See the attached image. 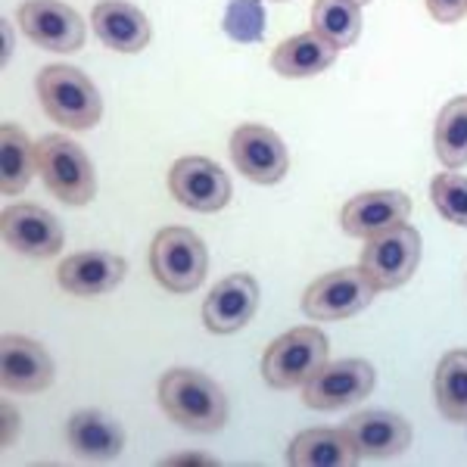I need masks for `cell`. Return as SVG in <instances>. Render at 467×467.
Segmentation results:
<instances>
[{
  "mask_svg": "<svg viewBox=\"0 0 467 467\" xmlns=\"http://www.w3.org/2000/svg\"><path fill=\"white\" fill-rule=\"evenodd\" d=\"M4 418H6V427H4V446H10V440H13V409H10V405H4Z\"/></svg>",
  "mask_w": 467,
  "mask_h": 467,
  "instance_id": "obj_29",
  "label": "cell"
},
{
  "mask_svg": "<svg viewBox=\"0 0 467 467\" xmlns=\"http://www.w3.org/2000/svg\"><path fill=\"white\" fill-rule=\"evenodd\" d=\"M35 162L44 187L66 206H85L97 193L94 162L66 134H47L35 144Z\"/></svg>",
  "mask_w": 467,
  "mask_h": 467,
  "instance_id": "obj_3",
  "label": "cell"
},
{
  "mask_svg": "<svg viewBox=\"0 0 467 467\" xmlns=\"http://www.w3.org/2000/svg\"><path fill=\"white\" fill-rule=\"evenodd\" d=\"M35 162V144L19 125L4 122L0 125V187L6 197H19L32 181Z\"/></svg>",
  "mask_w": 467,
  "mask_h": 467,
  "instance_id": "obj_22",
  "label": "cell"
},
{
  "mask_svg": "<svg viewBox=\"0 0 467 467\" xmlns=\"http://www.w3.org/2000/svg\"><path fill=\"white\" fill-rule=\"evenodd\" d=\"M374 389V368L361 358L324 361L318 371L306 380L303 402L308 409L334 411L343 405H352L358 399H368Z\"/></svg>",
  "mask_w": 467,
  "mask_h": 467,
  "instance_id": "obj_8",
  "label": "cell"
},
{
  "mask_svg": "<svg viewBox=\"0 0 467 467\" xmlns=\"http://www.w3.org/2000/svg\"><path fill=\"white\" fill-rule=\"evenodd\" d=\"M327 361V337L318 327H296L277 337L262 356V378L275 389L306 387V380Z\"/></svg>",
  "mask_w": 467,
  "mask_h": 467,
  "instance_id": "obj_5",
  "label": "cell"
},
{
  "mask_svg": "<svg viewBox=\"0 0 467 467\" xmlns=\"http://www.w3.org/2000/svg\"><path fill=\"white\" fill-rule=\"evenodd\" d=\"M128 262L116 253L88 250L59 262L57 281L72 296H100L125 281Z\"/></svg>",
  "mask_w": 467,
  "mask_h": 467,
  "instance_id": "obj_16",
  "label": "cell"
},
{
  "mask_svg": "<svg viewBox=\"0 0 467 467\" xmlns=\"http://www.w3.org/2000/svg\"><path fill=\"white\" fill-rule=\"evenodd\" d=\"M66 436H69V446L75 455L90 458V462H109V458L122 455L125 449L122 427L94 409L75 411L69 418V427H66Z\"/></svg>",
  "mask_w": 467,
  "mask_h": 467,
  "instance_id": "obj_19",
  "label": "cell"
},
{
  "mask_svg": "<svg viewBox=\"0 0 467 467\" xmlns=\"http://www.w3.org/2000/svg\"><path fill=\"white\" fill-rule=\"evenodd\" d=\"M420 262V234L411 224H396L365 240L361 271L371 277L378 290H396L411 281Z\"/></svg>",
  "mask_w": 467,
  "mask_h": 467,
  "instance_id": "obj_6",
  "label": "cell"
},
{
  "mask_svg": "<svg viewBox=\"0 0 467 467\" xmlns=\"http://www.w3.org/2000/svg\"><path fill=\"white\" fill-rule=\"evenodd\" d=\"M427 10L440 22H458L467 13V0H427Z\"/></svg>",
  "mask_w": 467,
  "mask_h": 467,
  "instance_id": "obj_28",
  "label": "cell"
},
{
  "mask_svg": "<svg viewBox=\"0 0 467 467\" xmlns=\"http://www.w3.org/2000/svg\"><path fill=\"white\" fill-rule=\"evenodd\" d=\"M433 206L446 222L467 228V178L462 175H436L431 184Z\"/></svg>",
  "mask_w": 467,
  "mask_h": 467,
  "instance_id": "obj_27",
  "label": "cell"
},
{
  "mask_svg": "<svg viewBox=\"0 0 467 467\" xmlns=\"http://www.w3.org/2000/svg\"><path fill=\"white\" fill-rule=\"evenodd\" d=\"M259 308V284L253 275H228L202 303V324L213 334H237Z\"/></svg>",
  "mask_w": 467,
  "mask_h": 467,
  "instance_id": "obj_14",
  "label": "cell"
},
{
  "mask_svg": "<svg viewBox=\"0 0 467 467\" xmlns=\"http://www.w3.org/2000/svg\"><path fill=\"white\" fill-rule=\"evenodd\" d=\"M337 54H340V47L334 41H327L318 32H306L277 44V50L271 54V66L284 78H312V75L327 69Z\"/></svg>",
  "mask_w": 467,
  "mask_h": 467,
  "instance_id": "obj_20",
  "label": "cell"
},
{
  "mask_svg": "<svg viewBox=\"0 0 467 467\" xmlns=\"http://www.w3.org/2000/svg\"><path fill=\"white\" fill-rule=\"evenodd\" d=\"M37 97L41 107L57 125L69 131H88L100 122L103 100L94 81L72 66H47L37 75Z\"/></svg>",
  "mask_w": 467,
  "mask_h": 467,
  "instance_id": "obj_2",
  "label": "cell"
},
{
  "mask_svg": "<svg viewBox=\"0 0 467 467\" xmlns=\"http://www.w3.org/2000/svg\"><path fill=\"white\" fill-rule=\"evenodd\" d=\"M90 26H94V35L119 54H138L153 35L144 10H138L128 0H100L90 13Z\"/></svg>",
  "mask_w": 467,
  "mask_h": 467,
  "instance_id": "obj_18",
  "label": "cell"
},
{
  "mask_svg": "<svg viewBox=\"0 0 467 467\" xmlns=\"http://www.w3.org/2000/svg\"><path fill=\"white\" fill-rule=\"evenodd\" d=\"M433 396L442 418L467 424V349H451L442 356L436 368Z\"/></svg>",
  "mask_w": 467,
  "mask_h": 467,
  "instance_id": "obj_23",
  "label": "cell"
},
{
  "mask_svg": "<svg viewBox=\"0 0 467 467\" xmlns=\"http://www.w3.org/2000/svg\"><path fill=\"white\" fill-rule=\"evenodd\" d=\"M224 32L231 41L253 44L265 35V6L262 0H231L224 10Z\"/></svg>",
  "mask_w": 467,
  "mask_h": 467,
  "instance_id": "obj_26",
  "label": "cell"
},
{
  "mask_svg": "<svg viewBox=\"0 0 467 467\" xmlns=\"http://www.w3.org/2000/svg\"><path fill=\"white\" fill-rule=\"evenodd\" d=\"M206 244L187 228H162L150 246V271L169 293H191L206 277Z\"/></svg>",
  "mask_w": 467,
  "mask_h": 467,
  "instance_id": "obj_4",
  "label": "cell"
},
{
  "mask_svg": "<svg viewBox=\"0 0 467 467\" xmlns=\"http://www.w3.org/2000/svg\"><path fill=\"white\" fill-rule=\"evenodd\" d=\"M411 213V200L402 191H368L352 197L343 206L340 224L349 237H374L380 231H389L402 224Z\"/></svg>",
  "mask_w": 467,
  "mask_h": 467,
  "instance_id": "obj_15",
  "label": "cell"
},
{
  "mask_svg": "<svg viewBox=\"0 0 467 467\" xmlns=\"http://www.w3.org/2000/svg\"><path fill=\"white\" fill-rule=\"evenodd\" d=\"M356 4H368V0H356Z\"/></svg>",
  "mask_w": 467,
  "mask_h": 467,
  "instance_id": "obj_31",
  "label": "cell"
},
{
  "mask_svg": "<svg viewBox=\"0 0 467 467\" xmlns=\"http://www.w3.org/2000/svg\"><path fill=\"white\" fill-rule=\"evenodd\" d=\"M312 32L334 41L340 50L356 44L361 32V4H356V0H315Z\"/></svg>",
  "mask_w": 467,
  "mask_h": 467,
  "instance_id": "obj_25",
  "label": "cell"
},
{
  "mask_svg": "<svg viewBox=\"0 0 467 467\" xmlns=\"http://www.w3.org/2000/svg\"><path fill=\"white\" fill-rule=\"evenodd\" d=\"M436 156L446 169L467 165V97H455L436 116Z\"/></svg>",
  "mask_w": 467,
  "mask_h": 467,
  "instance_id": "obj_24",
  "label": "cell"
},
{
  "mask_svg": "<svg viewBox=\"0 0 467 467\" xmlns=\"http://www.w3.org/2000/svg\"><path fill=\"white\" fill-rule=\"evenodd\" d=\"M160 405L175 424L197 433H215L228 420L224 389L191 368H175L160 380Z\"/></svg>",
  "mask_w": 467,
  "mask_h": 467,
  "instance_id": "obj_1",
  "label": "cell"
},
{
  "mask_svg": "<svg viewBox=\"0 0 467 467\" xmlns=\"http://www.w3.org/2000/svg\"><path fill=\"white\" fill-rule=\"evenodd\" d=\"M361 458H393L411 446V424L393 411H358L346 420Z\"/></svg>",
  "mask_w": 467,
  "mask_h": 467,
  "instance_id": "obj_17",
  "label": "cell"
},
{
  "mask_svg": "<svg viewBox=\"0 0 467 467\" xmlns=\"http://www.w3.org/2000/svg\"><path fill=\"white\" fill-rule=\"evenodd\" d=\"M169 191L184 209L193 213H218L231 200V181L206 156H184L171 165L169 171Z\"/></svg>",
  "mask_w": 467,
  "mask_h": 467,
  "instance_id": "obj_9",
  "label": "cell"
},
{
  "mask_svg": "<svg viewBox=\"0 0 467 467\" xmlns=\"http://www.w3.org/2000/svg\"><path fill=\"white\" fill-rule=\"evenodd\" d=\"M378 296L371 277L358 268H340L318 277L303 296V312L315 321H340L358 315Z\"/></svg>",
  "mask_w": 467,
  "mask_h": 467,
  "instance_id": "obj_7",
  "label": "cell"
},
{
  "mask_svg": "<svg viewBox=\"0 0 467 467\" xmlns=\"http://www.w3.org/2000/svg\"><path fill=\"white\" fill-rule=\"evenodd\" d=\"M231 160L255 184H277L290 169L287 147L265 125H240L231 134Z\"/></svg>",
  "mask_w": 467,
  "mask_h": 467,
  "instance_id": "obj_11",
  "label": "cell"
},
{
  "mask_svg": "<svg viewBox=\"0 0 467 467\" xmlns=\"http://www.w3.org/2000/svg\"><path fill=\"white\" fill-rule=\"evenodd\" d=\"M19 28L28 41L54 54H75L85 44V22L59 0H26L19 6Z\"/></svg>",
  "mask_w": 467,
  "mask_h": 467,
  "instance_id": "obj_10",
  "label": "cell"
},
{
  "mask_svg": "<svg viewBox=\"0 0 467 467\" xmlns=\"http://www.w3.org/2000/svg\"><path fill=\"white\" fill-rule=\"evenodd\" d=\"M4 240L10 250L22 255H35V259H47L63 250V224L54 213L32 202H19L4 213Z\"/></svg>",
  "mask_w": 467,
  "mask_h": 467,
  "instance_id": "obj_12",
  "label": "cell"
},
{
  "mask_svg": "<svg viewBox=\"0 0 467 467\" xmlns=\"http://www.w3.org/2000/svg\"><path fill=\"white\" fill-rule=\"evenodd\" d=\"M287 462L296 467H352L361 462L352 436L343 431H306L290 442Z\"/></svg>",
  "mask_w": 467,
  "mask_h": 467,
  "instance_id": "obj_21",
  "label": "cell"
},
{
  "mask_svg": "<svg viewBox=\"0 0 467 467\" xmlns=\"http://www.w3.org/2000/svg\"><path fill=\"white\" fill-rule=\"evenodd\" d=\"M10 57V19H4V59Z\"/></svg>",
  "mask_w": 467,
  "mask_h": 467,
  "instance_id": "obj_30",
  "label": "cell"
},
{
  "mask_svg": "<svg viewBox=\"0 0 467 467\" xmlns=\"http://www.w3.org/2000/svg\"><path fill=\"white\" fill-rule=\"evenodd\" d=\"M0 380L6 393H41L54 383V358L41 343L6 334L0 340Z\"/></svg>",
  "mask_w": 467,
  "mask_h": 467,
  "instance_id": "obj_13",
  "label": "cell"
}]
</instances>
